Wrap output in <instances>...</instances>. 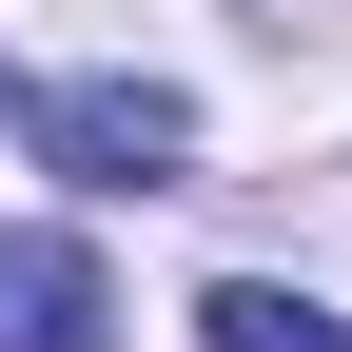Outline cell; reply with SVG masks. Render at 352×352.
<instances>
[{"instance_id": "obj_1", "label": "cell", "mask_w": 352, "mask_h": 352, "mask_svg": "<svg viewBox=\"0 0 352 352\" xmlns=\"http://www.w3.org/2000/svg\"><path fill=\"white\" fill-rule=\"evenodd\" d=\"M20 138L78 176V196H157L176 157H196V98H176V78H39L20 98Z\"/></svg>"}, {"instance_id": "obj_2", "label": "cell", "mask_w": 352, "mask_h": 352, "mask_svg": "<svg viewBox=\"0 0 352 352\" xmlns=\"http://www.w3.org/2000/svg\"><path fill=\"white\" fill-rule=\"evenodd\" d=\"M0 352H118V294L78 235H0Z\"/></svg>"}, {"instance_id": "obj_3", "label": "cell", "mask_w": 352, "mask_h": 352, "mask_svg": "<svg viewBox=\"0 0 352 352\" xmlns=\"http://www.w3.org/2000/svg\"><path fill=\"white\" fill-rule=\"evenodd\" d=\"M196 352H352L333 294H274V274H215L196 294Z\"/></svg>"}]
</instances>
